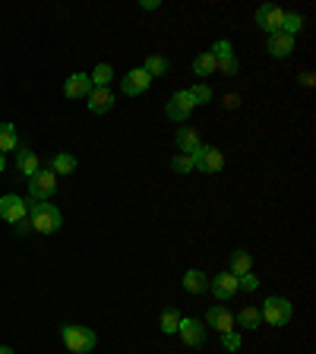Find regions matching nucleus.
<instances>
[{
    "mask_svg": "<svg viewBox=\"0 0 316 354\" xmlns=\"http://www.w3.org/2000/svg\"><path fill=\"white\" fill-rule=\"evenodd\" d=\"M29 225L38 234H54V231H60V225H64V215H60V209L51 206V203H32Z\"/></svg>",
    "mask_w": 316,
    "mask_h": 354,
    "instance_id": "obj_1",
    "label": "nucleus"
},
{
    "mask_svg": "<svg viewBox=\"0 0 316 354\" xmlns=\"http://www.w3.org/2000/svg\"><path fill=\"white\" fill-rule=\"evenodd\" d=\"M60 339H64V345L73 354H89L98 345V335L92 329H86V326H70V323L60 329Z\"/></svg>",
    "mask_w": 316,
    "mask_h": 354,
    "instance_id": "obj_2",
    "label": "nucleus"
},
{
    "mask_svg": "<svg viewBox=\"0 0 316 354\" xmlns=\"http://www.w3.org/2000/svg\"><path fill=\"white\" fill-rule=\"evenodd\" d=\"M259 317L263 323H272V326H288L291 317H295V304L288 301V297H266L263 301V310H259Z\"/></svg>",
    "mask_w": 316,
    "mask_h": 354,
    "instance_id": "obj_3",
    "label": "nucleus"
},
{
    "mask_svg": "<svg viewBox=\"0 0 316 354\" xmlns=\"http://www.w3.org/2000/svg\"><path fill=\"white\" fill-rule=\"evenodd\" d=\"M54 190H57V174H54V171L41 168L29 177V199L32 203H48V199L54 196Z\"/></svg>",
    "mask_w": 316,
    "mask_h": 354,
    "instance_id": "obj_4",
    "label": "nucleus"
},
{
    "mask_svg": "<svg viewBox=\"0 0 316 354\" xmlns=\"http://www.w3.org/2000/svg\"><path fill=\"white\" fill-rule=\"evenodd\" d=\"M193 168L203 171V174H219L225 168V152L219 146H199L193 152Z\"/></svg>",
    "mask_w": 316,
    "mask_h": 354,
    "instance_id": "obj_5",
    "label": "nucleus"
},
{
    "mask_svg": "<svg viewBox=\"0 0 316 354\" xmlns=\"http://www.w3.org/2000/svg\"><path fill=\"white\" fill-rule=\"evenodd\" d=\"M0 218L10 221V225H19L22 218H29V206H26V199H19L16 193L0 196Z\"/></svg>",
    "mask_w": 316,
    "mask_h": 354,
    "instance_id": "obj_6",
    "label": "nucleus"
},
{
    "mask_svg": "<svg viewBox=\"0 0 316 354\" xmlns=\"http://www.w3.org/2000/svg\"><path fill=\"white\" fill-rule=\"evenodd\" d=\"M193 108H196V104H193L190 92H187V88H180V92H174V95H171V102L165 104V114H168L171 120H177V124H184V120L193 114Z\"/></svg>",
    "mask_w": 316,
    "mask_h": 354,
    "instance_id": "obj_7",
    "label": "nucleus"
},
{
    "mask_svg": "<svg viewBox=\"0 0 316 354\" xmlns=\"http://www.w3.org/2000/svg\"><path fill=\"white\" fill-rule=\"evenodd\" d=\"M177 335L184 339V345L199 348L206 342V326L199 323L196 317H180V326H177Z\"/></svg>",
    "mask_w": 316,
    "mask_h": 354,
    "instance_id": "obj_8",
    "label": "nucleus"
},
{
    "mask_svg": "<svg viewBox=\"0 0 316 354\" xmlns=\"http://www.w3.org/2000/svg\"><path fill=\"white\" fill-rule=\"evenodd\" d=\"M149 86H152V76H149L142 66L130 70V73L120 80V92H124V95H130V98H133V95H142Z\"/></svg>",
    "mask_w": 316,
    "mask_h": 354,
    "instance_id": "obj_9",
    "label": "nucleus"
},
{
    "mask_svg": "<svg viewBox=\"0 0 316 354\" xmlns=\"http://www.w3.org/2000/svg\"><path fill=\"white\" fill-rule=\"evenodd\" d=\"M281 19H285V10L272 7V3H266V7L257 10V26L266 32V35H275V32H281Z\"/></svg>",
    "mask_w": 316,
    "mask_h": 354,
    "instance_id": "obj_10",
    "label": "nucleus"
},
{
    "mask_svg": "<svg viewBox=\"0 0 316 354\" xmlns=\"http://www.w3.org/2000/svg\"><path fill=\"white\" fill-rule=\"evenodd\" d=\"M209 291H212L219 301H231V297L237 295V275L219 272L215 279H209Z\"/></svg>",
    "mask_w": 316,
    "mask_h": 354,
    "instance_id": "obj_11",
    "label": "nucleus"
},
{
    "mask_svg": "<svg viewBox=\"0 0 316 354\" xmlns=\"http://www.w3.org/2000/svg\"><path fill=\"white\" fill-rule=\"evenodd\" d=\"M86 108L92 111V114H108V111L114 108V92H111V88H92L86 98Z\"/></svg>",
    "mask_w": 316,
    "mask_h": 354,
    "instance_id": "obj_12",
    "label": "nucleus"
},
{
    "mask_svg": "<svg viewBox=\"0 0 316 354\" xmlns=\"http://www.w3.org/2000/svg\"><path fill=\"white\" fill-rule=\"evenodd\" d=\"M206 323H209V329H215V332H234V317H231L225 307H209V313H206Z\"/></svg>",
    "mask_w": 316,
    "mask_h": 354,
    "instance_id": "obj_13",
    "label": "nucleus"
},
{
    "mask_svg": "<svg viewBox=\"0 0 316 354\" xmlns=\"http://www.w3.org/2000/svg\"><path fill=\"white\" fill-rule=\"evenodd\" d=\"M92 92V82H89V73H73L64 82V95L66 98H89Z\"/></svg>",
    "mask_w": 316,
    "mask_h": 354,
    "instance_id": "obj_14",
    "label": "nucleus"
},
{
    "mask_svg": "<svg viewBox=\"0 0 316 354\" xmlns=\"http://www.w3.org/2000/svg\"><path fill=\"white\" fill-rule=\"evenodd\" d=\"M266 51L272 54V57H288V54L295 51V38L285 35V32H275V35H269V41H266Z\"/></svg>",
    "mask_w": 316,
    "mask_h": 354,
    "instance_id": "obj_15",
    "label": "nucleus"
},
{
    "mask_svg": "<svg viewBox=\"0 0 316 354\" xmlns=\"http://www.w3.org/2000/svg\"><path fill=\"white\" fill-rule=\"evenodd\" d=\"M199 146H203V140H199V133L193 127H180L177 130V149H180V155H193Z\"/></svg>",
    "mask_w": 316,
    "mask_h": 354,
    "instance_id": "obj_16",
    "label": "nucleus"
},
{
    "mask_svg": "<svg viewBox=\"0 0 316 354\" xmlns=\"http://www.w3.org/2000/svg\"><path fill=\"white\" fill-rule=\"evenodd\" d=\"M184 291H190V295H206L209 291V279L199 269H187L184 272Z\"/></svg>",
    "mask_w": 316,
    "mask_h": 354,
    "instance_id": "obj_17",
    "label": "nucleus"
},
{
    "mask_svg": "<svg viewBox=\"0 0 316 354\" xmlns=\"http://www.w3.org/2000/svg\"><path fill=\"white\" fill-rule=\"evenodd\" d=\"M16 168H19L22 177H32L35 171H41V162H38L35 152H29V149H19V155H16Z\"/></svg>",
    "mask_w": 316,
    "mask_h": 354,
    "instance_id": "obj_18",
    "label": "nucleus"
},
{
    "mask_svg": "<svg viewBox=\"0 0 316 354\" xmlns=\"http://www.w3.org/2000/svg\"><path fill=\"white\" fill-rule=\"evenodd\" d=\"M250 269H253V257H250V253H247V250H234V253H231V269H228L231 275H237V279H241V275H247Z\"/></svg>",
    "mask_w": 316,
    "mask_h": 354,
    "instance_id": "obj_19",
    "label": "nucleus"
},
{
    "mask_svg": "<svg viewBox=\"0 0 316 354\" xmlns=\"http://www.w3.org/2000/svg\"><path fill=\"white\" fill-rule=\"evenodd\" d=\"M111 80H114V66H111V64H98L95 73H89V82H92V88H108Z\"/></svg>",
    "mask_w": 316,
    "mask_h": 354,
    "instance_id": "obj_20",
    "label": "nucleus"
},
{
    "mask_svg": "<svg viewBox=\"0 0 316 354\" xmlns=\"http://www.w3.org/2000/svg\"><path fill=\"white\" fill-rule=\"evenodd\" d=\"M16 146H19L16 127L13 124H0V155H3V152H16Z\"/></svg>",
    "mask_w": 316,
    "mask_h": 354,
    "instance_id": "obj_21",
    "label": "nucleus"
},
{
    "mask_svg": "<svg viewBox=\"0 0 316 354\" xmlns=\"http://www.w3.org/2000/svg\"><path fill=\"white\" fill-rule=\"evenodd\" d=\"M51 171L57 177L60 174H73V171H76V158L70 152H57V155H54V162H51Z\"/></svg>",
    "mask_w": 316,
    "mask_h": 354,
    "instance_id": "obj_22",
    "label": "nucleus"
},
{
    "mask_svg": "<svg viewBox=\"0 0 316 354\" xmlns=\"http://www.w3.org/2000/svg\"><path fill=\"white\" fill-rule=\"evenodd\" d=\"M142 70H146V73L155 80V76H165V73H168L171 64L162 57V54H152V57H146V66H142Z\"/></svg>",
    "mask_w": 316,
    "mask_h": 354,
    "instance_id": "obj_23",
    "label": "nucleus"
},
{
    "mask_svg": "<svg viewBox=\"0 0 316 354\" xmlns=\"http://www.w3.org/2000/svg\"><path fill=\"white\" fill-rule=\"evenodd\" d=\"M193 73L196 76H212L215 73V57L209 51L196 54V60H193Z\"/></svg>",
    "mask_w": 316,
    "mask_h": 354,
    "instance_id": "obj_24",
    "label": "nucleus"
},
{
    "mask_svg": "<svg viewBox=\"0 0 316 354\" xmlns=\"http://www.w3.org/2000/svg\"><path fill=\"white\" fill-rule=\"evenodd\" d=\"M237 323H241L243 329H257V326L263 323V317H259L257 307H243L241 313H237Z\"/></svg>",
    "mask_w": 316,
    "mask_h": 354,
    "instance_id": "obj_25",
    "label": "nucleus"
},
{
    "mask_svg": "<svg viewBox=\"0 0 316 354\" xmlns=\"http://www.w3.org/2000/svg\"><path fill=\"white\" fill-rule=\"evenodd\" d=\"M301 29H304V19H301V13H285V19H281V32H285V35H291V38H295Z\"/></svg>",
    "mask_w": 316,
    "mask_h": 354,
    "instance_id": "obj_26",
    "label": "nucleus"
},
{
    "mask_svg": "<svg viewBox=\"0 0 316 354\" xmlns=\"http://www.w3.org/2000/svg\"><path fill=\"white\" fill-rule=\"evenodd\" d=\"M177 326H180V313H177V310H165L162 313V332L165 335H177Z\"/></svg>",
    "mask_w": 316,
    "mask_h": 354,
    "instance_id": "obj_27",
    "label": "nucleus"
},
{
    "mask_svg": "<svg viewBox=\"0 0 316 354\" xmlns=\"http://www.w3.org/2000/svg\"><path fill=\"white\" fill-rule=\"evenodd\" d=\"M187 92H190L193 104H209V102H212V88L203 86V82H199V86H193V88H187Z\"/></svg>",
    "mask_w": 316,
    "mask_h": 354,
    "instance_id": "obj_28",
    "label": "nucleus"
},
{
    "mask_svg": "<svg viewBox=\"0 0 316 354\" xmlns=\"http://www.w3.org/2000/svg\"><path fill=\"white\" fill-rule=\"evenodd\" d=\"M215 57V64H219V60H228V57H234V48H231V41H225V38H221V41H215L212 44V51H209Z\"/></svg>",
    "mask_w": 316,
    "mask_h": 354,
    "instance_id": "obj_29",
    "label": "nucleus"
},
{
    "mask_svg": "<svg viewBox=\"0 0 316 354\" xmlns=\"http://www.w3.org/2000/svg\"><path fill=\"white\" fill-rule=\"evenodd\" d=\"M171 168H174L177 174H190L193 171V155H174V158H171Z\"/></svg>",
    "mask_w": 316,
    "mask_h": 354,
    "instance_id": "obj_30",
    "label": "nucleus"
},
{
    "mask_svg": "<svg viewBox=\"0 0 316 354\" xmlns=\"http://www.w3.org/2000/svg\"><path fill=\"white\" fill-rule=\"evenodd\" d=\"M237 66H241V64H237V57H228V60H219V64H215V70H221L225 76H234Z\"/></svg>",
    "mask_w": 316,
    "mask_h": 354,
    "instance_id": "obj_31",
    "label": "nucleus"
},
{
    "mask_svg": "<svg viewBox=\"0 0 316 354\" xmlns=\"http://www.w3.org/2000/svg\"><path fill=\"white\" fill-rule=\"evenodd\" d=\"M237 288H247V291H257L259 288V279L253 272H247V275H241V279H237Z\"/></svg>",
    "mask_w": 316,
    "mask_h": 354,
    "instance_id": "obj_32",
    "label": "nucleus"
},
{
    "mask_svg": "<svg viewBox=\"0 0 316 354\" xmlns=\"http://www.w3.org/2000/svg\"><path fill=\"white\" fill-rule=\"evenodd\" d=\"M221 342H225V348H228V351H237V348H241V335H237V332H225V335H221Z\"/></svg>",
    "mask_w": 316,
    "mask_h": 354,
    "instance_id": "obj_33",
    "label": "nucleus"
},
{
    "mask_svg": "<svg viewBox=\"0 0 316 354\" xmlns=\"http://www.w3.org/2000/svg\"><path fill=\"white\" fill-rule=\"evenodd\" d=\"M32 231V225H29V218H22L19 225H16V234H29Z\"/></svg>",
    "mask_w": 316,
    "mask_h": 354,
    "instance_id": "obj_34",
    "label": "nucleus"
},
{
    "mask_svg": "<svg viewBox=\"0 0 316 354\" xmlns=\"http://www.w3.org/2000/svg\"><path fill=\"white\" fill-rule=\"evenodd\" d=\"M140 7H142V10H158V7H162V3H158V0H142Z\"/></svg>",
    "mask_w": 316,
    "mask_h": 354,
    "instance_id": "obj_35",
    "label": "nucleus"
},
{
    "mask_svg": "<svg viewBox=\"0 0 316 354\" xmlns=\"http://www.w3.org/2000/svg\"><path fill=\"white\" fill-rule=\"evenodd\" d=\"M0 354H13V348H7V345H0Z\"/></svg>",
    "mask_w": 316,
    "mask_h": 354,
    "instance_id": "obj_36",
    "label": "nucleus"
},
{
    "mask_svg": "<svg viewBox=\"0 0 316 354\" xmlns=\"http://www.w3.org/2000/svg\"><path fill=\"white\" fill-rule=\"evenodd\" d=\"M3 165H7V162H3V155H0V171H3Z\"/></svg>",
    "mask_w": 316,
    "mask_h": 354,
    "instance_id": "obj_37",
    "label": "nucleus"
}]
</instances>
